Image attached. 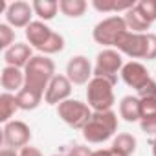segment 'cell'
Returning a JSON list of instances; mask_svg holds the SVG:
<instances>
[{
	"instance_id": "cell-2",
	"label": "cell",
	"mask_w": 156,
	"mask_h": 156,
	"mask_svg": "<svg viewBox=\"0 0 156 156\" xmlns=\"http://www.w3.org/2000/svg\"><path fill=\"white\" fill-rule=\"evenodd\" d=\"M118 129V116L112 110L94 112L90 121L83 129V136L90 143H103L107 141Z\"/></svg>"
},
{
	"instance_id": "cell-35",
	"label": "cell",
	"mask_w": 156,
	"mask_h": 156,
	"mask_svg": "<svg viewBox=\"0 0 156 156\" xmlns=\"http://www.w3.org/2000/svg\"><path fill=\"white\" fill-rule=\"evenodd\" d=\"M53 156H62V154H53Z\"/></svg>"
},
{
	"instance_id": "cell-8",
	"label": "cell",
	"mask_w": 156,
	"mask_h": 156,
	"mask_svg": "<svg viewBox=\"0 0 156 156\" xmlns=\"http://www.w3.org/2000/svg\"><path fill=\"white\" fill-rule=\"evenodd\" d=\"M116 48L127 53L132 59H147V50H149V33H132L127 31L119 37L116 42Z\"/></svg>"
},
{
	"instance_id": "cell-11",
	"label": "cell",
	"mask_w": 156,
	"mask_h": 156,
	"mask_svg": "<svg viewBox=\"0 0 156 156\" xmlns=\"http://www.w3.org/2000/svg\"><path fill=\"white\" fill-rule=\"evenodd\" d=\"M72 94V83L68 77L64 75H55L51 83L46 88L44 99L48 105H61L62 101H66V98Z\"/></svg>"
},
{
	"instance_id": "cell-10",
	"label": "cell",
	"mask_w": 156,
	"mask_h": 156,
	"mask_svg": "<svg viewBox=\"0 0 156 156\" xmlns=\"http://www.w3.org/2000/svg\"><path fill=\"white\" fill-rule=\"evenodd\" d=\"M66 73H68V79L73 85H85L88 83L90 75H92V66L88 62L87 57L83 55H75L68 61L66 64Z\"/></svg>"
},
{
	"instance_id": "cell-15",
	"label": "cell",
	"mask_w": 156,
	"mask_h": 156,
	"mask_svg": "<svg viewBox=\"0 0 156 156\" xmlns=\"http://www.w3.org/2000/svg\"><path fill=\"white\" fill-rule=\"evenodd\" d=\"M26 83V79H24V73L20 72V68H15V66H6L4 70H2V87H4V90H8V92H11V90H15V92H20Z\"/></svg>"
},
{
	"instance_id": "cell-12",
	"label": "cell",
	"mask_w": 156,
	"mask_h": 156,
	"mask_svg": "<svg viewBox=\"0 0 156 156\" xmlns=\"http://www.w3.org/2000/svg\"><path fill=\"white\" fill-rule=\"evenodd\" d=\"M121 77H123V81H125L129 87H132V88H136V90H140L141 87H145V85L151 81L149 72H147L145 66L140 64V62H129V64H125V66L121 68Z\"/></svg>"
},
{
	"instance_id": "cell-34",
	"label": "cell",
	"mask_w": 156,
	"mask_h": 156,
	"mask_svg": "<svg viewBox=\"0 0 156 156\" xmlns=\"http://www.w3.org/2000/svg\"><path fill=\"white\" fill-rule=\"evenodd\" d=\"M152 154H154V156H156V140H154V141H152Z\"/></svg>"
},
{
	"instance_id": "cell-28",
	"label": "cell",
	"mask_w": 156,
	"mask_h": 156,
	"mask_svg": "<svg viewBox=\"0 0 156 156\" xmlns=\"http://www.w3.org/2000/svg\"><path fill=\"white\" fill-rule=\"evenodd\" d=\"M116 6H118V2H112V0H96L94 2V8L98 9V11H116Z\"/></svg>"
},
{
	"instance_id": "cell-7",
	"label": "cell",
	"mask_w": 156,
	"mask_h": 156,
	"mask_svg": "<svg viewBox=\"0 0 156 156\" xmlns=\"http://www.w3.org/2000/svg\"><path fill=\"white\" fill-rule=\"evenodd\" d=\"M123 66V59L118 51L114 50H103L98 55L96 61V68H94V75L96 77H103V79L110 81L112 85L118 81V72Z\"/></svg>"
},
{
	"instance_id": "cell-6",
	"label": "cell",
	"mask_w": 156,
	"mask_h": 156,
	"mask_svg": "<svg viewBox=\"0 0 156 156\" xmlns=\"http://www.w3.org/2000/svg\"><path fill=\"white\" fill-rule=\"evenodd\" d=\"M127 22L121 17H108L103 22H99L94 28V39L99 44H107V46H116V42L119 41V37L123 33H127Z\"/></svg>"
},
{
	"instance_id": "cell-16",
	"label": "cell",
	"mask_w": 156,
	"mask_h": 156,
	"mask_svg": "<svg viewBox=\"0 0 156 156\" xmlns=\"http://www.w3.org/2000/svg\"><path fill=\"white\" fill-rule=\"evenodd\" d=\"M119 116L125 121H129V123L141 119V105H140V99L138 98H132V96L123 98L121 103H119Z\"/></svg>"
},
{
	"instance_id": "cell-33",
	"label": "cell",
	"mask_w": 156,
	"mask_h": 156,
	"mask_svg": "<svg viewBox=\"0 0 156 156\" xmlns=\"http://www.w3.org/2000/svg\"><path fill=\"white\" fill-rule=\"evenodd\" d=\"M0 156H17V154H15V151H11V149H4L2 152H0Z\"/></svg>"
},
{
	"instance_id": "cell-31",
	"label": "cell",
	"mask_w": 156,
	"mask_h": 156,
	"mask_svg": "<svg viewBox=\"0 0 156 156\" xmlns=\"http://www.w3.org/2000/svg\"><path fill=\"white\" fill-rule=\"evenodd\" d=\"M19 156H42V154H41V151H39V149L26 145V147L20 151V154H19Z\"/></svg>"
},
{
	"instance_id": "cell-17",
	"label": "cell",
	"mask_w": 156,
	"mask_h": 156,
	"mask_svg": "<svg viewBox=\"0 0 156 156\" xmlns=\"http://www.w3.org/2000/svg\"><path fill=\"white\" fill-rule=\"evenodd\" d=\"M15 98H17L19 108H22V110H33V108L39 107V103H41V99H42V94L37 92V90H33V88L24 87L20 92H17Z\"/></svg>"
},
{
	"instance_id": "cell-23",
	"label": "cell",
	"mask_w": 156,
	"mask_h": 156,
	"mask_svg": "<svg viewBox=\"0 0 156 156\" xmlns=\"http://www.w3.org/2000/svg\"><path fill=\"white\" fill-rule=\"evenodd\" d=\"M136 8L145 17V20L149 24H152L156 20V0H141V2L136 4Z\"/></svg>"
},
{
	"instance_id": "cell-27",
	"label": "cell",
	"mask_w": 156,
	"mask_h": 156,
	"mask_svg": "<svg viewBox=\"0 0 156 156\" xmlns=\"http://www.w3.org/2000/svg\"><path fill=\"white\" fill-rule=\"evenodd\" d=\"M141 130L147 134H156V114L141 119Z\"/></svg>"
},
{
	"instance_id": "cell-25",
	"label": "cell",
	"mask_w": 156,
	"mask_h": 156,
	"mask_svg": "<svg viewBox=\"0 0 156 156\" xmlns=\"http://www.w3.org/2000/svg\"><path fill=\"white\" fill-rule=\"evenodd\" d=\"M138 94H140V99H156V83L151 79L145 87L138 90Z\"/></svg>"
},
{
	"instance_id": "cell-26",
	"label": "cell",
	"mask_w": 156,
	"mask_h": 156,
	"mask_svg": "<svg viewBox=\"0 0 156 156\" xmlns=\"http://www.w3.org/2000/svg\"><path fill=\"white\" fill-rule=\"evenodd\" d=\"M140 105H141V119L156 114V99H140Z\"/></svg>"
},
{
	"instance_id": "cell-13",
	"label": "cell",
	"mask_w": 156,
	"mask_h": 156,
	"mask_svg": "<svg viewBox=\"0 0 156 156\" xmlns=\"http://www.w3.org/2000/svg\"><path fill=\"white\" fill-rule=\"evenodd\" d=\"M31 11H33V6L26 2H13L8 6L6 19L15 28H28L31 24Z\"/></svg>"
},
{
	"instance_id": "cell-20",
	"label": "cell",
	"mask_w": 156,
	"mask_h": 156,
	"mask_svg": "<svg viewBox=\"0 0 156 156\" xmlns=\"http://www.w3.org/2000/svg\"><path fill=\"white\" fill-rule=\"evenodd\" d=\"M57 9H59V2H55V0H35L33 2V11L44 20L53 19Z\"/></svg>"
},
{
	"instance_id": "cell-30",
	"label": "cell",
	"mask_w": 156,
	"mask_h": 156,
	"mask_svg": "<svg viewBox=\"0 0 156 156\" xmlns=\"http://www.w3.org/2000/svg\"><path fill=\"white\" fill-rule=\"evenodd\" d=\"M147 59L152 61L156 59V35L149 33V50H147Z\"/></svg>"
},
{
	"instance_id": "cell-24",
	"label": "cell",
	"mask_w": 156,
	"mask_h": 156,
	"mask_svg": "<svg viewBox=\"0 0 156 156\" xmlns=\"http://www.w3.org/2000/svg\"><path fill=\"white\" fill-rule=\"evenodd\" d=\"M15 41V33L8 24H0V48H11Z\"/></svg>"
},
{
	"instance_id": "cell-22",
	"label": "cell",
	"mask_w": 156,
	"mask_h": 156,
	"mask_svg": "<svg viewBox=\"0 0 156 156\" xmlns=\"http://www.w3.org/2000/svg\"><path fill=\"white\" fill-rule=\"evenodd\" d=\"M59 9L66 17H81L87 9V2L85 0H62L59 2Z\"/></svg>"
},
{
	"instance_id": "cell-32",
	"label": "cell",
	"mask_w": 156,
	"mask_h": 156,
	"mask_svg": "<svg viewBox=\"0 0 156 156\" xmlns=\"http://www.w3.org/2000/svg\"><path fill=\"white\" fill-rule=\"evenodd\" d=\"M92 156H121V154H118V152L112 151V149H101V151H96Z\"/></svg>"
},
{
	"instance_id": "cell-4",
	"label": "cell",
	"mask_w": 156,
	"mask_h": 156,
	"mask_svg": "<svg viewBox=\"0 0 156 156\" xmlns=\"http://www.w3.org/2000/svg\"><path fill=\"white\" fill-rule=\"evenodd\" d=\"M112 83L103 79V77H94L88 83L87 88V99L88 105L96 110V112H105L110 110V107L114 105V90H112Z\"/></svg>"
},
{
	"instance_id": "cell-29",
	"label": "cell",
	"mask_w": 156,
	"mask_h": 156,
	"mask_svg": "<svg viewBox=\"0 0 156 156\" xmlns=\"http://www.w3.org/2000/svg\"><path fill=\"white\" fill-rule=\"evenodd\" d=\"M94 152L88 149V147H85V145H73L70 151H68V154L66 156H92Z\"/></svg>"
},
{
	"instance_id": "cell-1",
	"label": "cell",
	"mask_w": 156,
	"mask_h": 156,
	"mask_svg": "<svg viewBox=\"0 0 156 156\" xmlns=\"http://www.w3.org/2000/svg\"><path fill=\"white\" fill-rule=\"evenodd\" d=\"M53 73H55V64L51 59L42 57V55L31 57V61L28 62L26 72H24V79H26L24 87L44 94V88H48V85L55 77Z\"/></svg>"
},
{
	"instance_id": "cell-5",
	"label": "cell",
	"mask_w": 156,
	"mask_h": 156,
	"mask_svg": "<svg viewBox=\"0 0 156 156\" xmlns=\"http://www.w3.org/2000/svg\"><path fill=\"white\" fill-rule=\"evenodd\" d=\"M57 114L59 118L70 125L72 129H85V125L90 121L92 112L88 108V105L81 103V101H75V99H66L57 107Z\"/></svg>"
},
{
	"instance_id": "cell-19",
	"label": "cell",
	"mask_w": 156,
	"mask_h": 156,
	"mask_svg": "<svg viewBox=\"0 0 156 156\" xmlns=\"http://www.w3.org/2000/svg\"><path fill=\"white\" fill-rule=\"evenodd\" d=\"M112 151H116L121 156H130L136 151V138L130 136V134H127V132L118 134V138L112 143Z\"/></svg>"
},
{
	"instance_id": "cell-14",
	"label": "cell",
	"mask_w": 156,
	"mask_h": 156,
	"mask_svg": "<svg viewBox=\"0 0 156 156\" xmlns=\"http://www.w3.org/2000/svg\"><path fill=\"white\" fill-rule=\"evenodd\" d=\"M4 59L8 62V66H15V68H26L28 62L31 61V48L28 44H22V42H15L11 48L6 50L4 53Z\"/></svg>"
},
{
	"instance_id": "cell-18",
	"label": "cell",
	"mask_w": 156,
	"mask_h": 156,
	"mask_svg": "<svg viewBox=\"0 0 156 156\" xmlns=\"http://www.w3.org/2000/svg\"><path fill=\"white\" fill-rule=\"evenodd\" d=\"M125 22H127V28L132 30V33H143V31L149 30V26H151V24L145 20V17L138 11L136 6H134L132 9L127 11V15H125Z\"/></svg>"
},
{
	"instance_id": "cell-3",
	"label": "cell",
	"mask_w": 156,
	"mask_h": 156,
	"mask_svg": "<svg viewBox=\"0 0 156 156\" xmlns=\"http://www.w3.org/2000/svg\"><path fill=\"white\" fill-rule=\"evenodd\" d=\"M26 37L37 50L44 53H57L64 48V39L42 22H31L26 28Z\"/></svg>"
},
{
	"instance_id": "cell-21",
	"label": "cell",
	"mask_w": 156,
	"mask_h": 156,
	"mask_svg": "<svg viewBox=\"0 0 156 156\" xmlns=\"http://www.w3.org/2000/svg\"><path fill=\"white\" fill-rule=\"evenodd\" d=\"M17 108H19V105H17V98L15 96H11L8 92L0 96V121H8L15 114Z\"/></svg>"
},
{
	"instance_id": "cell-9",
	"label": "cell",
	"mask_w": 156,
	"mask_h": 156,
	"mask_svg": "<svg viewBox=\"0 0 156 156\" xmlns=\"http://www.w3.org/2000/svg\"><path fill=\"white\" fill-rule=\"evenodd\" d=\"M31 140V130L26 123L22 121H9L4 127V143L9 149H17V147H26L28 141Z\"/></svg>"
}]
</instances>
